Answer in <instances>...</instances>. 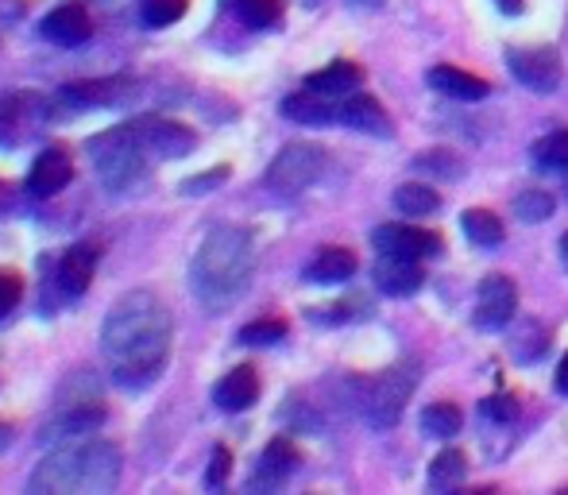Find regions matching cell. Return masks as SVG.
I'll return each instance as SVG.
<instances>
[{
  "label": "cell",
  "mask_w": 568,
  "mask_h": 495,
  "mask_svg": "<svg viewBox=\"0 0 568 495\" xmlns=\"http://www.w3.org/2000/svg\"><path fill=\"white\" fill-rule=\"evenodd\" d=\"M171 310L151 291H128L109 306L101 325V353L113 380L128 391L151 387L171 361Z\"/></svg>",
  "instance_id": "obj_1"
},
{
  "label": "cell",
  "mask_w": 568,
  "mask_h": 495,
  "mask_svg": "<svg viewBox=\"0 0 568 495\" xmlns=\"http://www.w3.org/2000/svg\"><path fill=\"white\" fill-rule=\"evenodd\" d=\"M255 271V244L247 229L217 225L194 252L190 263V286H194L197 302L213 314L229 310L240 294L247 291Z\"/></svg>",
  "instance_id": "obj_2"
},
{
  "label": "cell",
  "mask_w": 568,
  "mask_h": 495,
  "mask_svg": "<svg viewBox=\"0 0 568 495\" xmlns=\"http://www.w3.org/2000/svg\"><path fill=\"white\" fill-rule=\"evenodd\" d=\"M120 449L105 437H90V442L62 445L51 457L36 465L28 481L31 495H105L120 481Z\"/></svg>",
  "instance_id": "obj_3"
},
{
  "label": "cell",
  "mask_w": 568,
  "mask_h": 495,
  "mask_svg": "<svg viewBox=\"0 0 568 495\" xmlns=\"http://www.w3.org/2000/svg\"><path fill=\"white\" fill-rule=\"evenodd\" d=\"M414 387H418V364L414 361L390 364L387 372H379L375 380L364 383V398H359L364 418L372 422L375 430H390L398 418H403Z\"/></svg>",
  "instance_id": "obj_4"
},
{
  "label": "cell",
  "mask_w": 568,
  "mask_h": 495,
  "mask_svg": "<svg viewBox=\"0 0 568 495\" xmlns=\"http://www.w3.org/2000/svg\"><path fill=\"white\" fill-rule=\"evenodd\" d=\"M90 155H93V163H98V171L109 190L132 186V182H140L143 171H148V151L140 148L132 124H120L113 132L93 135Z\"/></svg>",
  "instance_id": "obj_5"
},
{
  "label": "cell",
  "mask_w": 568,
  "mask_h": 495,
  "mask_svg": "<svg viewBox=\"0 0 568 495\" xmlns=\"http://www.w3.org/2000/svg\"><path fill=\"white\" fill-rule=\"evenodd\" d=\"M325 171V148L317 143H286L275 155V163L267 166V190L278 198H298L302 190H310Z\"/></svg>",
  "instance_id": "obj_6"
},
{
  "label": "cell",
  "mask_w": 568,
  "mask_h": 495,
  "mask_svg": "<svg viewBox=\"0 0 568 495\" xmlns=\"http://www.w3.org/2000/svg\"><path fill=\"white\" fill-rule=\"evenodd\" d=\"M507 67L526 90L534 93H554L561 85V54L549 43H530V47H510Z\"/></svg>",
  "instance_id": "obj_7"
},
{
  "label": "cell",
  "mask_w": 568,
  "mask_h": 495,
  "mask_svg": "<svg viewBox=\"0 0 568 495\" xmlns=\"http://www.w3.org/2000/svg\"><path fill=\"white\" fill-rule=\"evenodd\" d=\"M140 140V148L155 159H182L197 148V135L179 121H163V117H143V121H128Z\"/></svg>",
  "instance_id": "obj_8"
},
{
  "label": "cell",
  "mask_w": 568,
  "mask_h": 495,
  "mask_svg": "<svg viewBox=\"0 0 568 495\" xmlns=\"http://www.w3.org/2000/svg\"><path fill=\"white\" fill-rule=\"evenodd\" d=\"M518 310V291L507 275L479 279L476 291V325L479 330H503Z\"/></svg>",
  "instance_id": "obj_9"
},
{
  "label": "cell",
  "mask_w": 568,
  "mask_h": 495,
  "mask_svg": "<svg viewBox=\"0 0 568 495\" xmlns=\"http://www.w3.org/2000/svg\"><path fill=\"white\" fill-rule=\"evenodd\" d=\"M372 244L383 255H406V260H426V255H437L445 248L442 233H429V229L418 225H379L372 233Z\"/></svg>",
  "instance_id": "obj_10"
},
{
  "label": "cell",
  "mask_w": 568,
  "mask_h": 495,
  "mask_svg": "<svg viewBox=\"0 0 568 495\" xmlns=\"http://www.w3.org/2000/svg\"><path fill=\"white\" fill-rule=\"evenodd\" d=\"M426 283V271L418 267V260H406V255H383L375 263V286L390 299H406V294H418Z\"/></svg>",
  "instance_id": "obj_11"
},
{
  "label": "cell",
  "mask_w": 568,
  "mask_h": 495,
  "mask_svg": "<svg viewBox=\"0 0 568 495\" xmlns=\"http://www.w3.org/2000/svg\"><path fill=\"white\" fill-rule=\"evenodd\" d=\"M70 179H74V163H70V155L62 148H47V151H39L36 163H31L28 190L36 198H54L62 186H70Z\"/></svg>",
  "instance_id": "obj_12"
},
{
  "label": "cell",
  "mask_w": 568,
  "mask_h": 495,
  "mask_svg": "<svg viewBox=\"0 0 568 495\" xmlns=\"http://www.w3.org/2000/svg\"><path fill=\"white\" fill-rule=\"evenodd\" d=\"M39 31H43V39H51V43H59V47H78L93 36V23L82 4H62L43 16Z\"/></svg>",
  "instance_id": "obj_13"
},
{
  "label": "cell",
  "mask_w": 568,
  "mask_h": 495,
  "mask_svg": "<svg viewBox=\"0 0 568 495\" xmlns=\"http://www.w3.org/2000/svg\"><path fill=\"white\" fill-rule=\"evenodd\" d=\"M341 124L356 128V132H367V135H395L390 113L372 93H348V98H341Z\"/></svg>",
  "instance_id": "obj_14"
},
{
  "label": "cell",
  "mask_w": 568,
  "mask_h": 495,
  "mask_svg": "<svg viewBox=\"0 0 568 495\" xmlns=\"http://www.w3.org/2000/svg\"><path fill=\"white\" fill-rule=\"evenodd\" d=\"M98 244H74L67 248V255L59 260V275H54V283H59V291L67 294V299H78V294H85V286H90L93 279V267H98Z\"/></svg>",
  "instance_id": "obj_15"
},
{
  "label": "cell",
  "mask_w": 568,
  "mask_h": 495,
  "mask_svg": "<svg viewBox=\"0 0 568 495\" xmlns=\"http://www.w3.org/2000/svg\"><path fill=\"white\" fill-rule=\"evenodd\" d=\"M426 82L434 85L437 93L453 98V101H484L487 93H491V85H487L479 74H468V70H460V67H449V62H442V67H429Z\"/></svg>",
  "instance_id": "obj_16"
},
{
  "label": "cell",
  "mask_w": 568,
  "mask_h": 495,
  "mask_svg": "<svg viewBox=\"0 0 568 495\" xmlns=\"http://www.w3.org/2000/svg\"><path fill=\"white\" fill-rule=\"evenodd\" d=\"M213 398H217V406L229 414L247 411V406L260 398V375H255L252 364H240V368H232L225 380L213 387Z\"/></svg>",
  "instance_id": "obj_17"
},
{
  "label": "cell",
  "mask_w": 568,
  "mask_h": 495,
  "mask_svg": "<svg viewBox=\"0 0 568 495\" xmlns=\"http://www.w3.org/2000/svg\"><path fill=\"white\" fill-rule=\"evenodd\" d=\"M283 117H291L294 124H333L341 121V101L314 90H302L283 101Z\"/></svg>",
  "instance_id": "obj_18"
},
{
  "label": "cell",
  "mask_w": 568,
  "mask_h": 495,
  "mask_svg": "<svg viewBox=\"0 0 568 495\" xmlns=\"http://www.w3.org/2000/svg\"><path fill=\"white\" fill-rule=\"evenodd\" d=\"M356 267H359L356 252L333 244V248H322V252L306 263V279H310V283H322V286L348 283V279L356 275Z\"/></svg>",
  "instance_id": "obj_19"
},
{
  "label": "cell",
  "mask_w": 568,
  "mask_h": 495,
  "mask_svg": "<svg viewBox=\"0 0 568 495\" xmlns=\"http://www.w3.org/2000/svg\"><path fill=\"white\" fill-rule=\"evenodd\" d=\"M132 82L128 78H101V82H70L62 90V101L70 105H85V109H98V105H116V101L132 98Z\"/></svg>",
  "instance_id": "obj_20"
},
{
  "label": "cell",
  "mask_w": 568,
  "mask_h": 495,
  "mask_svg": "<svg viewBox=\"0 0 568 495\" xmlns=\"http://www.w3.org/2000/svg\"><path fill=\"white\" fill-rule=\"evenodd\" d=\"M359 85H364V70L356 67V62L348 59H337L329 62L325 70H317V74L306 78V90L314 93H325V98H348V93H356Z\"/></svg>",
  "instance_id": "obj_21"
},
{
  "label": "cell",
  "mask_w": 568,
  "mask_h": 495,
  "mask_svg": "<svg viewBox=\"0 0 568 495\" xmlns=\"http://www.w3.org/2000/svg\"><path fill=\"white\" fill-rule=\"evenodd\" d=\"M101 422H105V406H101V403H78V406H70V411L54 414V418L47 422V426H43V442H51V437L93 434Z\"/></svg>",
  "instance_id": "obj_22"
},
{
  "label": "cell",
  "mask_w": 568,
  "mask_h": 495,
  "mask_svg": "<svg viewBox=\"0 0 568 495\" xmlns=\"http://www.w3.org/2000/svg\"><path fill=\"white\" fill-rule=\"evenodd\" d=\"M28 93H0V148H12L20 143V135H28Z\"/></svg>",
  "instance_id": "obj_23"
},
{
  "label": "cell",
  "mask_w": 568,
  "mask_h": 495,
  "mask_svg": "<svg viewBox=\"0 0 568 495\" xmlns=\"http://www.w3.org/2000/svg\"><path fill=\"white\" fill-rule=\"evenodd\" d=\"M298 449H294L286 437H275V442L263 449V457H260V481H267V484H278V481H286V476L298 468Z\"/></svg>",
  "instance_id": "obj_24"
},
{
  "label": "cell",
  "mask_w": 568,
  "mask_h": 495,
  "mask_svg": "<svg viewBox=\"0 0 568 495\" xmlns=\"http://www.w3.org/2000/svg\"><path fill=\"white\" fill-rule=\"evenodd\" d=\"M460 229H464V236H468V241L476 244V248H499L503 236H507L503 221L495 218L491 210H464Z\"/></svg>",
  "instance_id": "obj_25"
},
{
  "label": "cell",
  "mask_w": 568,
  "mask_h": 495,
  "mask_svg": "<svg viewBox=\"0 0 568 495\" xmlns=\"http://www.w3.org/2000/svg\"><path fill=\"white\" fill-rule=\"evenodd\" d=\"M437 205H442V194L426 182H406V186L395 190V210L403 218H429Z\"/></svg>",
  "instance_id": "obj_26"
},
{
  "label": "cell",
  "mask_w": 568,
  "mask_h": 495,
  "mask_svg": "<svg viewBox=\"0 0 568 495\" xmlns=\"http://www.w3.org/2000/svg\"><path fill=\"white\" fill-rule=\"evenodd\" d=\"M464 476H468V457H464L460 449H445L442 457H434V465H429V488L449 492Z\"/></svg>",
  "instance_id": "obj_27"
},
{
  "label": "cell",
  "mask_w": 568,
  "mask_h": 495,
  "mask_svg": "<svg viewBox=\"0 0 568 495\" xmlns=\"http://www.w3.org/2000/svg\"><path fill=\"white\" fill-rule=\"evenodd\" d=\"M464 426V414L460 406L453 403H429L426 411H422V430H426L429 437H453L460 434Z\"/></svg>",
  "instance_id": "obj_28"
},
{
  "label": "cell",
  "mask_w": 568,
  "mask_h": 495,
  "mask_svg": "<svg viewBox=\"0 0 568 495\" xmlns=\"http://www.w3.org/2000/svg\"><path fill=\"white\" fill-rule=\"evenodd\" d=\"M247 28H271L283 16V0H225Z\"/></svg>",
  "instance_id": "obj_29"
},
{
  "label": "cell",
  "mask_w": 568,
  "mask_h": 495,
  "mask_svg": "<svg viewBox=\"0 0 568 495\" xmlns=\"http://www.w3.org/2000/svg\"><path fill=\"white\" fill-rule=\"evenodd\" d=\"M557 210L554 194H546V190H523V194L515 198V218H523L526 225H538V221H549Z\"/></svg>",
  "instance_id": "obj_30"
},
{
  "label": "cell",
  "mask_w": 568,
  "mask_h": 495,
  "mask_svg": "<svg viewBox=\"0 0 568 495\" xmlns=\"http://www.w3.org/2000/svg\"><path fill=\"white\" fill-rule=\"evenodd\" d=\"M534 159H538L541 166H549V171H568V132L565 128L541 135V140L534 143Z\"/></svg>",
  "instance_id": "obj_31"
},
{
  "label": "cell",
  "mask_w": 568,
  "mask_h": 495,
  "mask_svg": "<svg viewBox=\"0 0 568 495\" xmlns=\"http://www.w3.org/2000/svg\"><path fill=\"white\" fill-rule=\"evenodd\" d=\"M546 348H549V333L541 330V325L526 322L523 330H518V337H515L518 361H538V356H546Z\"/></svg>",
  "instance_id": "obj_32"
},
{
  "label": "cell",
  "mask_w": 568,
  "mask_h": 495,
  "mask_svg": "<svg viewBox=\"0 0 568 495\" xmlns=\"http://www.w3.org/2000/svg\"><path fill=\"white\" fill-rule=\"evenodd\" d=\"M283 337H286V322H278V317H263V322H252L236 333V341H244V345H275Z\"/></svg>",
  "instance_id": "obj_33"
},
{
  "label": "cell",
  "mask_w": 568,
  "mask_h": 495,
  "mask_svg": "<svg viewBox=\"0 0 568 495\" xmlns=\"http://www.w3.org/2000/svg\"><path fill=\"white\" fill-rule=\"evenodd\" d=\"M182 16H186V0H148L143 4V23H151V28H166Z\"/></svg>",
  "instance_id": "obj_34"
},
{
  "label": "cell",
  "mask_w": 568,
  "mask_h": 495,
  "mask_svg": "<svg viewBox=\"0 0 568 495\" xmlns=\"http://www.w3.org/2000/svg\"><path fill=\"white\" fill-rule=\"evenodd\" d=\"M418 166L422 171L442 174V179H456V174H460V163H456L449 151H426V155L418 159Z\"/></svg>",
  "instance_id": "obj_35"
},
{
  "label": "cell",
  "mask_w": 568,
  "mask_h": 495,
  "mask_svg": "<svg viewBox=\"0 0 568 495\" xmlns=\"http://www.w3.org/2000/svg\"><path fill=\"white\" fill-rule=\"evenodd\" d=\"M484 414H487L491 422H510V418L518 414V403H515L510 395H491V398L484 403Z\"/></svg>",
  "instance_id": "obj_36"
},
{
  "label": "cell",
  "mask_w": 568,
  "mask_h": 495,
  "mask_svg": "<svg viewBox=\"0 0 568 495\" xmlns=\"http://www.w3.org/2000/svg\"><path fill=\"white\" fill-rule=\"evenodd\" d=\"M20 291H23L20 279H16L12 271H0V317H4L16 302H20Z\"/></svg>",
  "instance_id": "obj_37"
},
{
  "label": "cell",
  "mask_w": 568,
  "mask_h": 495,
  "mask_svg": "<svg viewBox=\"0 0 568 495\" xmlns=\"http://www.w3.org/2000/svg\"><path fill=\"white\" fill-rule=\"evenodd\" d=\"M229 468H232V453L221 445V449L213 453V465H210V473H205V484H210V488H221V484L229 481Z\"/></svg>",
  "instance_id": "obj_38"
},
{
  "label": "cell",
  "mask_w": 568,
  "mask_h": 495,
  "mask_svg": "<svg viewBox=\"0 0 568 495\" xmlns=\"http://www.w3.org/2000/svg\"><path fill=\"white\" fill-rule=\"evenodd\" d=\"M229 179V166H217L213 174H202V179H190V194H197V190H213V182H225Z\"/></svg>",
  "instance_id": "obj_39"
},
{
  "label": "cell",
  "mask_w": 568,
  "mask_h": 495,
  "mask_svg": "<svg viewBox=\"0 0 568 495\" xmlns=\"http://www.w3.org/2000/svg\"><path fill=\"white\" fill-rule=\"evenodd\" d=\"M495 8H499L503 16H523L526 0H495Z\"/></svg>",
  "instance_id": "obj_40"
},
{
  "label": "cell",
  "mask_w": 568,
  "mask_h": 495,
  "mask_svg": "<svg viewBox=\"0 0 568 495\" xmlns=\"http://www.w3.org/2000/svg\"><path fill=\"white\" fill-rule=\"evenodd\" d=\"M557 391H565L568 395V356L561 361V368H557Z\"/></svg>",
  "instance_id": "obj_41"
},
{
  "label": "cell",
  "mask_w": 568,
  "mask_h": 495,
  "mask_svg": "<svg viewBox=\"0 0 568 495\" xmlns=\"http://www.w3.org/2000/svg\"><path fill=\"white\" fill-rule=\"evenodd\" d=\"M352 8H383V0H348Z\"/></svg>",
  "instance_id": "obj_42"
},
{
  "label": "cell",
  "mask_w": 568,
  "mask_h": 495,
  "mask_svg": "<svg viewBox=\"0 0 568 495\" xmlns=\"http://www.w3.org/2000/svg\"><path fill=\"white\" fill-rule=\"evenodd\" d=\"M561 260H565V267H568V233L561 236Z\"/></svg>",
  "instance_id": "obj_43"
}]
</instances>
